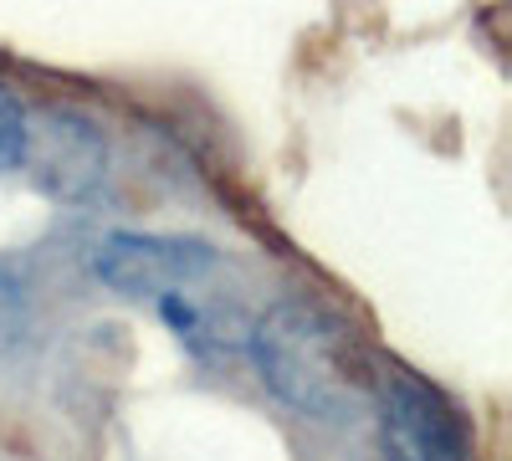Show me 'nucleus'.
Instances as JSON below:
<instances>
[{"label": "nucleus", "instance_id": "f257e3e1", "mask_svg": "<svg viewBox=\"0 0 512 461\" xmlns=\"http://www.w3.org/2000/svg\"><path fill=\"white\" fill-rule=\"evenodd\" d=\"M251 359L262 385L313 421H344L379 385L354 328L313 298H282L256 318Z\"/></svg>", "mask_w": 512, "mask_h": 461}, {"label": "nucleus", "instance_id": "f03ea898", "mask_svg": "<svg viewBox=\"0 0 512 461\" xmlns=\"http://www.w3.org/2000/svg\"><path fill=\"white\" fill-rule=\"evenodd\" d=\"M221 267V251L200 236H144L113 231L93 246V272L123 298H185V287L205 282Z\"/></svg>", "mask_w": 512, "mask_h": 461}, {"label": "nucleus", "instance_id": "7ed1b4c3", "mask_svg": "<svg viewBox=\"0 0 512 461\" xmlns=\"http://www.w3.org/2000/svg\"><path fill=\"white\" fill-rule=\"evenodd\" d=\"M374 405L384 461H472L461 415L436 385L395 369L374 385Z\"/></svg>", "mask_w": 512, "mask_h": 461}, {"label": "nucleus", "instance_id": "20e7f679", "mask_svg": "<svg viewBox=\"0 0 512 461\" xmlns=\"http://www.w3.org/2000/svg\"><path fill=\"white\" fill-rule=\"evenodd\" d=\"M21 170L52 200H88L108 180V139L88 113L47 103V108L26 113Z\"/></svg>", "mask_w": 512, "mask_h": 461}, {"label": "nucleus", "instance_id": "39448f33", "mask_svg": "<svg viewBox=\"0 0 512 461\" xmlns=\"http://www.w3.org/2000/svg\"><path fill=\"white\" fill-rule=\"evenodd\" d=\"M26 333H31V287L11 262H0V349H16Z\"/></svg>", "mask_w": 512, "mask_h": 461}, {"label": "nucleus", "instance_id": "423d86ee", "mask_svg": "<svg viewBox=\"0 0 512 461\" xmlns=\"http://www.w3.org/2000/svg\"><path fill=\"white\" fill-rule=\"evenodd\" d=\"M26 103L0 82V175L21 170V154H26Z\"/></svg>", "mask_w": 512, "mask_h": 461}]
</instances>
